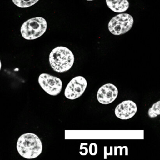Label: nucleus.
Segmentation results:
<instances>
[{"label": "nucleus", "instance_id": "nucleus-1", "mask_svg": "<svg viewBox=\"0 0 160 160\" xmlns=\"http://www.w3.org/2000/svg\"><path fill=\"white\" fill-rule=\"evenodd\" d=\"M17 148L20 155L26 159H34L42 151V143L39 137L33 133L23 134L18 138Z\"/></svg>", "mask_w": 160, "mask_h": 160}, {"label": "nucleus", "instance_id": "nucleus-2", "mask_svg": "<svg viewBox=\"0 0 160 160\" xmlns=\"http://www.w3.org/2000/svg\"><path fill=\"white\" fill-rule=\"evenodd\" d=\"M75 58L71 50L63 46L53 49L49 56L51 68L55 72L62 73L69 71L74 62Z\"/></svg>", "mask_w": 160, "mask_h": 160}, {"label": "nucleus", "instance_id": "nucleus-3", "mask_svg": "<svg viewBox=\"0 0 160 160\" xmlns=\"http://www.w3.org/2000/svg\"><path fill=\"white\" fill-rule=\"evenodd\" d=\"M47 29V22L42 17L31 18L24 22L21 28L22 37L28 40L40 38L44 34Z\"/></svg>", "mask_w": 160, "mask_h": 160}, {"label": "nucleus", "instance_id": "nucleus-4", "mask_svg": "<svg viewBox=\"0 0 160 160\" xmlns=\"http://www.w3.org/2000/svg\"><path fill=\"white\" fill-rule=\"evenodd\" d=\"M134 19L131 15L121 13L114 17L109 21L108 29L113 35L125 34L132 28Z\"/></svg>", "mask_w": 160, "mask_h": 160}, {"label": "nucleus", "instance_id": "nucleus-5", "mask_svg": "<svg viewBox=\"0 0 160 160\" xmlns=\"http://www.w3.org/2000/svg\"><path fill=\"white\" fill-rule=\"evenodd\" d=\"M38 82L46 92L52 96L58 95L62 89V80L49 74H41L38 78Z\"/></svg>", "mask_w": 160, "mask_h": 160}, {"label": "nucleus", "instance_id": "nucleus-6", "mask_svg": "<svg viewBox=\"0 0 160 160\" xmlns=\"http://www.w3.org/2000/svg\"><path fill=\"white\" fill-rule=\"evenodd\" d=\"M88 82L85 78L77 76L74 78L68 83L64 91L67 99L74 100L80 97L87 88Z\"/></svg>", "mask_w": 160, "mask_h": 160}, {"label": "nucleus", "instance_id": "nucleus-7", "mask_svg": "<svg viewBox=\"0 0 160 160\" xmlns=\"http://www.w3.org/2000/svg\"><path fill=\"white\" fill-rule=\"evenodd\" d=\"M117 87L111 83H108L101 87L98 90L97 98L98 102L102 104H108L113 102L118 97Z\"/></svg>", "mask_w": 160, "mask_h": 160}, {"label": "nucleus", "instance_id": "nucleus-8", "mask_svg": "<svg viewBox=\"0 0 160 160\" xmlns=\"http://www.w3.org/2000/svg\"><path fill=\"white\" fill-rule=\"evenodd\" d=\"M137 111V107L134 102L127 100L122 102L116 107L115 110L116 117L122 120L132 118Z\"/></svg>", "mask_w": 160, "mask_h": 160}, {"label": "nucleus", "instance_id": "nucleus-9", "mask_svg": "<svg viewBox=\"0 0 160 160\" xmlns=\"http://www.w3.org/2000/svg\"><path fill=\"white\" fill-rule=\"evenodd\" d=\"M106 2L111 11L117 13L126 12L130 5L128 0H106Z\"/></svg>", "mask_w": 160, "mask_h": 160}, {"label": "nucleus", "instance_id": "nucleus-10", "mask_svg": "<svg viewBox=\"0 0 160 160\" xmlns=\"http://www.w3.org/2000/svg\"><path fill=\"white\" fill-rule=\"evenodd\" d=\"M39 0H12L14 4L20 8H28L36 4Z\"/></svg>", "mask_w": 160, "mask_h": 160}, {"label": "nucleus", "instance_id": "nucleus-11", "mask_svg": "<svg viewBox=\"0 0 160 160\" xmlns=\"http://www.w3.org/2000/svg\"><path fill=\"white\" fill-rule=\"evenodd\" d=\"M160 114V101L156 102L149 109L148 115L150 118H155Z\"/></svg>", "mask_w": 160, "mask_h": 160}, {"label": "nucleus", "instance_id": "nucleus-12", "mask_svg": "<svg viewBox=\"0 0 160 160\" xmlns=\"http://www.w3.org/2000/svg\"><path fill=\"white\" fill-rule=\"evenodd\" d=\"M90 154L92 155H95L98 152V147L97 144L95 143H92L90 145L88 150Z\"/></svg>", "mask_w": 160, "mask_h": 160}, {"label": "nucleus", "instance_id": "nucleus-13", "mask_svg": "<svg viewBox=\"0 0 160 160\" xmlns=\"http://www.w3.org/2000/svg\"><path fill=\"white\" fill-rule=\"evenodd\" d=\"M84 144V143H82L80 144V150L82 151H80L79 152H80V154H81L82 155H87L88 154V148H86V147H83Z\"/></svg>", "mask_w": 160, "mask_h": 160}, {"label": "nucleus", "instance_id": "nucleus-14", "mask_svg": "<svg viewBox=\"0 0 160 160\" xmlns=\"http://www.w3.org/2000/svg\"><path fill=\"white\" fill-rule=\"evenodd\" d=\"M2 68V63L1 61V60H0V71H1V69Z\"/></svg>", "mask_w": 160, "mask_h": 160}, {"label": "nucleus", "instance_id": "nucleus-15", "mask_svg": "<svg viewBox=\"0 0 160 160\" xmlns=\"http://www.w3.org/2000/svg\"><path fill=\"white\" fill-rule=\"evenodd\" d=\"M86 1H93V0H86Z\"/></svg>", "mask_w": 160, "mask_h": 160}]
</instances>
